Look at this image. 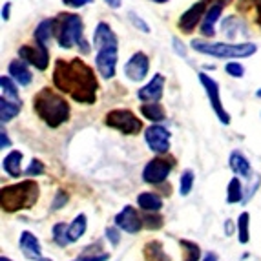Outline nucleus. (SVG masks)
<instances>
[{
    "label": "nucleus",
    "instance_id": "nucleus-1",
    "mask_svg": "<svg viewBox=\"0 0 261 261\" xmlns=\"http://www.w3.org/2000/svg\"><path fill=\"white\" fill-rule=\"evenodd\" d=\"M53 84L59 92L68 93L81 105H93L97 100L99 81L92 66L83 59H57L53 66Z\"/></svg>",
    "mask_w": 261,
    "mask_h": 261
},
{
    "label": "nucleus",
    "instance_id": "nucleus-2",
    "mask_svg": "<svg viewBox=\"0 0 261 261\" xmlns=\"http://www.w3.org/2000/svg\"><path fill=\"white\" fill-rule=\"evenodd\" d=\"M33 108L37 115L42 119L49 128H59L70 119V105L68 100L57 93L51 88H42L33 99Z\"/></svg>",
    "mask_w": 261,
    "mask_h": 261
},
{
    "label": "nucleus",
    "instance_id": "nucleus-3",
    "mask_svg": "<svg viewBox=\"0 0 261 261\" xmlns=\"http://www.w3.org/2000/svg\"><path fill=\"white\" fill-rule=\"evenodd\" d=\"M37 201H39V185L31 179L11 187H4L0 192V206L4 212L9 214L31 208Z\"/></svg>",
    "mask_w": 261,
    "mask_h": 261
},
{
    "label": "nucleus",
    "instance_id": "nucleus-4",
    "mask_svg": "<svg viewBox=\"0 0 261 261\" xmlns=\"http://www.w3.org/2000/svg\"><path fill=\"white\" fill-rule=\"evenodd\" d=\"M190 46L197 53L216 57V59H247L257 51V46L252 42H208L203 39H194Z\"/></svg>",
    "mask_w": 261,
    "mask_h": 261
},
{
    "label": "nucleus",
    "instance_id": "nucleus-5",
    "mask_svg": "<svg viewBox=\"0 0 261 261\" xmlns=\"http://www.w3.org/2000/svg\"><path fill=\"white\" fill-rule=\"evenodd\" d=\"M55 39L59 46L70 49L73 46H81L84 42V22L77 13H59L53 18Z\"/></svg>",
    "mask_w": 261,
    "mask_h": 261
},
{
    "label": "nucleus",
    "instance_id": "nucleus-6",
    "mask_svg": "<svg viewBox=\"0 0 261 261\" xmlns=\"http://www.w3.org/2000/svg\"><path fill=\"white\" fill-rule=\"evenodd\" d=\"M105 124L113 130H119L124 135H135L143 130V122L141 119L135 117V113L130 110H112V112L106 113Z\"/></svg>",
    "mask_w": 261,
    "mask_h": 261
},
{
    "label": "nucleus",
    "instance_id": "nucleus-7",
    "mask_svg": "<svg viewBox=\"0 0 261 261\" xmlns=\"http://www.w3.org/2000/svg\"><path fill=\"white\" fill-rule=\"evenodd\" d=\"M197 77H199V83H201V86H203V90H205L206 97H208V102H210V106H212L214 113L218 115V119L223 122V124H230V113L226 112L225 106H223V102H221L218 81H214V79L210 77L208 73H205V71L197 73Z\"/></svg>",
    "mask_w": 261,
    "mask_h": 261
},
{
    "label": "nucleus",
    "instance_id": "nucleus-8",
    "mask_svg": "<svg viewBox=\"0 0 261 261\" xmlns=\"http://www.w3.org/2000/svg\"><path fill=\"white\" fill-rule=\"evenodd\" d=\"M18 57H20L22 61H26L28 64L33 66V68H37L39 71L48 70V66H49L48 44L37 42L35 46L24 44V46H20V48H18Z\"/></svg>",
    "mask_w": 261,
    "mask_h": 261
},
{
    "label": "nucleus",
    "instance_id": "nucleus-9",
    "mask_svg": "<svg viewBox=\"0 0 261 261\" xmlns=\"http://www.w3.org/2000/svg\"><path fill=\"white\" fill-rule=\"evenodd\" d=\"M174 168V161L172 159H165V157H157L148 161V165L143 170V179L150 185H161L168 179L170 172Z\"/></svg>",
    "mask_w": 261,
    "mask_h": 261
},
{
    "label": "nucleus",
    "instance_id": "nucleus-10",
    "mask_svg": "<svg viewBox=\"0 0 261 261\" xmlns=\"http://www.w3.org/2000/svg\"><path fill=\"white\" fill-rule=\"evenodd\" d=\"M206 9H208V2H206V0H199L196 4H192L190 8L179 17L177 28L183 31V33H187V35L194 33V30H196L197 26H201V20L205 17Z\"/></svg>",
    "mask_w": 261,
    "mask_h": 261
},
{
    "label": "nucleus",
    "instance_id": "nucleus-11",
    "mask_svg": "<svg viewBox=\"0 0 261 261\" xmlns=\"http://www.w3.org/2000/svg\"><path fill=\"white\" fill-rule=\"evenodd\" d=\"M117 61H119V48H102L97 49L95 55V66L100 77L113 79L117 71Z\"/></svg>",
    "mask_w": 261,
    "mask_h": 261
},
{
    "label": "nucleus",
    "instance_id": "nucleus-12",
    "mask_svg": "<svg viewBox=\"0 0 261 261\" xmlns=\"http://www.w3.org/2000/svg\"><path fill=\"white\" fill-rule=\"evenodd\" d=\"M148 148L155 153H166L170 150V132L161 124H152L144 132Z\"/></svg>",
    "mask_w": 261,
    "mask_h": 261
},
{
    "label": "nucleus",
    "instance_id": "nucleus-13",
    "mask_svg": "<svg viewBox=\"0 0 261 261\" xmlns=\"http://www.w3.org/2000/svg\"><path fill=\"white\" fill-rule=\"evenodd\" d=\"M148 71H150V59H148V55L143 51L134 53L126 61V64H124V75H126L130 81H134V83L143 81V79L148 75Z\"/></svg>",
    "mask_w": 261,
    "mask_h": 261
},
{
    "label": "nucleus",
    "instance_id": "nucleus-14",
    "mask_svg": "<svg viewBox=\"0 0 261 261\" xmlns=\"http://www.w3.org/2000/svg\"><path fill=\"white\" fill-rule=\"evenodd\" d=\"M115 225L121 228V230L128 232V234H137V232L143 228V218H139V214L134 206L126 205L121 212L115 216Z\"/></svg>",
    "mask_w": 261,
    "mask_h": 261
},
{
    "label": "nucleus",
    "instance_id": "nucleus-15",
    "mask_svg": "<svg viewBox=\"0 0 261 261\" xmlns=\"http://www.w3.org/2000/svg\"><path fill=\"white\" fill-rule=\"evenodd\" d=\"M165 93V77L161 73H155L150 83L137 90V99L143 102H159Z\"/></svg>",
    "mask_w": 261,
    "mask_h": 261
},
{
    "label": "nucleus",
    "instance_id": "nucleus-16",
    "mask_svg": "<svg viewBox=\"0 0 261 261\" xmlns=\"http://www.w3.org/2000/svg\"><path fill=\"white\" fill-rule=\"evenodd\" d=\"M93 46L95 49L102 48H119V39L108 22H99L93 31Z\"/></svg>",
    "mask_w": 261,
    "mask_h": 261
},
{
    "label": "nucleus",
    "instance_id": "nucleus-17",
    "mask_svg": "<svg viewBox=\"0 0 261 261\" xmlns=\"http://www.w3.org/2000/svg\"><path fill=\"white\" fill-rule=\"evenodd\" d=\"M223 9H225V6L208 4L205 17L201 20V35L205 37V39H212L214 37V33H216V24H218L219 18H221Z\"/></svg>",
    "mask_w": 261,
    "mask_h": 261
},
{
    "label": "nucleus",
    "instance_id": "nucleus-18",
    "mask_svg": "<svg viewBox=\"0 0 261 261\" xmlns=\"http://www.w3.org/2000/svg\"><path fill=\"white\" fill-rule=\"evenodd\" d=\"M8 73L9 77L13 79L18 86H30L31 81H33V75H31L30 66H28L26 61L22 59H15V61L9 62L8 66Z\"/></svg>",
    "mask_w": 261,
    "mask_h": 261
},
{
    "label": "nucleus",
    "instance_id": "nucleus-19",
    "mask_svg": "<svg viewBox=\"0 0 261 261\" xmlns=\"http://www.w3.org/2000/svg\"><path fill=\"white\" fill-rule=\"evenodd\" d=\"M20 248L22 252H24V256L28 257V259H40V254H42V248H40V243L39 240H37L35 236L31 234V232H22L20 234Z\"/></svg>",
    "mask_w": 261,
    "mask_h": 261
},
{
    "label": "nucleus",
    "instance_id": "nucleus-20",
    "mask_svg": "<svg viewBox=\"0 0 261 261\" xmlns=\"http://www.w3.org/2000/svg\"><path fill=\"white\" fill-rule=\"evenodd\" d=\"M230 168L232 172H234L236 175H241V177H250V174H252V168H250V163H248V159L243 155L241 152H232L230 153Z\"/></svg>",
    "mask_w": 261,
    "mask_h": 261
},
{
    "label": "nucleus",
    "instance_id": "nucleus-21",
    "mask_svg": "<svg viewBox=\"0 0 261 261\" xmlns=\"http://www.w3.org/2000/svg\"><path fill=\"white\" fill-rule=\"evenodd\" d=\"M137 205L144 212H159L163 208V199L152 192H143L137 196Z\"/></svg>",
    "mask_w": 261,
    "mask_h": 261
},
{
    "label": "nucleus",
    "instance_id": "nucleus-22",
    "mask_svg": "<svg viewBox=\"0 0 261 261\" xmlns=\"http://www.w3.org/2000/svg\"><path fill=\"white\" fill-rule=\"evenodd\" d=\"M144 259L146 261H170L168 254L165 252V247H163L161 241H148L143 248Z\"/></svg>",
    "mask_w": 261,
    "mask_h": 261
},
{
    "label": "nucleus",
    "instance_id": "nucleus-23",
    "mask_svg": "<svg viewBox=\"0 0 261 261\" xmlns=\"http://www.w3.org/2000/svg\"><path fill=\"white\" fill-rule=\"evenodd\" d=\"M51 37H55V28H53V18H46L35 28L33 31V39L35 42L40 44H48L51 40Z\"/></svg>",
    "mask_w": 261,
    "mask_h": 261
},
{
    "label": "nucleus",
    "instance_id": "nucleus-24",
    "mask_svg": "<svg viewBox=\"0 0 261 261\" xmlns=\"http://www.w3.org/2000/svg\"><path fill=\"white\" fill-rule=\"evenodd\" d=\"M18 113H20V102H15V100H8L6 97H0V121H2V124L15 119Z\"/></svg>",
    "mask_w": 261,
    "mask_h": 261
},
{
    "label": "nucleus",
    "instance_id": "nucleus-25",
    "mask_svg": "<svg viewBox=\"0 0 261 261\" xmlns=\"http://www.w3.org/2000/svg\"><path fill=\"white\" fill-rule=\"evenodd\" d=\"M141 113L144 115V119H148L152 122H163L166 119L165 108L159 102H144L141 106Z\"/></svg>",
    "mask_w": 261,
    "mask_h": 261
},
{
    "label": "nucleus",
    "instance_id": "nucleus-26",
    "mask_svg": "<svg viewBox=\"0 0 261 261\" xmlns=\"http://www.w3.org/2000/svg\"><path fill=\"white\" fill-rule=\"evenodd\" d=\"M20 163H22V153L18 150H13L9 152L8 155L4 157V170L8 172V175L11 177H20Z\"/></svg>",
    "mask_w": 261,
    "mask_h": 261
},
{
    "label": "nucleus",
    "instance_id": "nucleus-27",
    "mask_svg": "<svg viewBox=\"0 0 261 261\" xmlns=\"http://www.w3.org/2000/svg\"><path fill=\"white\" fill-rule=\"evenodd\" d=\"M86 228H88V218L84 216V214H79L77 218L71 221V225H70V240H71V243L73 241H77V240H81L84 236V232H86Z\"/></svg>",
    "mask_w": 261,
    "mask_h": 261
},
{
    "label": "nucleus",
    "instance_id": "nucleus-28",
    "mask_svg": "<svg viewBox=\"0 0 261 261\" xmlns=\"http://www.w3.org/2000/svg\"><path fill=\"white\" fill-rule=\"evenodd\" d=\"M0 88H2V97H6L8 100H15V102H20L18 100V90L15 81L9 75H2L0 77Z\"/></svg>",
    "mask_w": 261,
    "mask_h": 261
},
{
    "label": "nucleus",
    "instance_id": "nucleus-29",
    "mask_svg": "<svg viewBox=\"0 0 261 261\" xmlns=\"http://www.w3.org/2000/svg\"><path fill=\"white\" fill-rule=\"evenodd\" d=\"M238 240L241 245H247L250 241V214L243 212L238 219Z\"/></svg>",
    "mask_w": 261,
    "mask_h": 261
},
{
    "label": "nucleus",
    "instance_id": "nucleus-30",
    "mask_svg": "<svg viewBox=\"0 0 261 261\" xmlns=\"http://www.w3.org/2000/svg\"><path fill=\"white\" fill-rule=\"evenodd\" d=\"M243 188H241V181L240 177H232V181L228 183V188H226V201L230 205H236L243 201Z\"/></svg>",
    "mask_w": 261,
    "mask_h": 261
},
{
    "label": "nucleus",
    "instance_id": "nucleus-31",
    "mask_svg": "<svg viewBox=\"0 0 261 261\" xmlns=\"http://www.w3.org/2000/svg\"><path fill=\"white\" fill-rule=\"evenodd\" d=\"M70 226H66V223H57L53 226V241H55L59 247H66V245H70Z\"/></svg>",
    "mask_w": 261,
    "mask_h": 261
},
{
    "label": "nucleus",
    "instance_id": "nucleus-32",
    "mask_svg": "<svg viewBox=\"0 0 261 261\" xmlns=\"http://www.w3.org/2000/svg\"><path fill=\"white\" fill-rule=\"evenodd\" d=\"M93 248H95V245L84 248V252L79 256V261H108L110 259V254L102 252V247H99L97 250H93Z\"/></svg>",
    "mask_w": 261,
    "mask_h": 261
},
{
    "label": "nucleus",
    "instance_id": "nucleus-33",
    "mask_svg": "<svg viewBox=\"0 0 261 261\" xmlns=\"http://www.w3.org/2000/svg\"><path fill=\"white\" fill-rule=\"evenodd\" d=\"M221 26H223V33H225L226 39H234V37L238 35V30L243 28V22L238 17H228L223 20Z\"/></svg>",
    "mask_w": 261,
    "mask_h": 261
},
{
    "label": "nucleus",
    "instance_id": "nucleus-34",
    "mask_svg": "<svg viewBox=\"0 0 261 261\" xmlns=\"http://www.w3.org/2000/svg\"><path fill=\"white\" fill-rule=\"evenodd\" d=\"M179 243H181V247L185 248V261H199V257H201L199 245L194 243V241H188V240H181Z\"/></svg>",
    "mask_w": 261,
    "mask_h": 261
},
{
    "label": "nucleus",
    "instance_id": "nucleus-35",
    "mask_svg": "<svg viewBox=\"0 0 261 261\" xmlns=\"http://www.w3.org/2000/svg\"><path fill=\"white\" fill-rule=\"evenodd\" d=\"M192 188H194V172L185 170L181 174V181H179V192H181V196H188Z\"/></svg>",
    "mask_w": 261,
    "mask_h": 261
},
{
    "label": "nucleus",
    "instance_id": "nucleus-36",
    "mask_svg": "<svg viewBox=\"0 0 261 261\" xmlns=\"http://www.w3.org/2000/svg\"><path fill=\"white\" fill-rule=\"evenodd\" d=\"M143 223L146 228L150 230H159L163 226V218L159 214H153V212H146V216L143 218Z\"/></svg>",
    "mask_w": 261,
    "mask_h": 261
},
{
    "label": "nucleus",
    "instance_id": "nucleus-37",
    "mask_svg": "<svg viewBox=\"0 0 261 261\" xmlns=\"http://www.w3.org/2000/svg\"><path fill=\"white\" fill-rule=\"evenodd\" d=\"M128 20L134 24L135 30H139L143 31V33H150V26H148V22L144 20L143 17H139V15L135 13V11H128Z\"/></svg>",
    "mask_w": 261,
    "mask_h": 261
},
{
    "label": "nucleus",
    "instance_id": "nucleus-38",
    "mask_svg": "<svg viewBox=\"0 0 261 261\" xmlns=\"http://www.w3.org/2000/svg\"><path fill=\"white\" fill-rule=\"evenodd\" d=\"M225 71L230 75V77H234V79H241L245 75L243 64H241V62H236V61L228 62V64L225 66Z\"/></svg>",
    "mask_w": 261,
    "mask_h": 261
},
{
    "label": "nucleus",
    "instance_id": "nucleus-39",
    "mask_svg": "<svg viewBox=\"0 0 261 261\" xmlns=\"http://www.w3.org/2000/svg\"><path fill=\"white\" fill-rule=\"evenodd\" d=\"M44 172H46V168H44V163L39 161V159H33V161H31V165L26 168V175H31V177L42 175Z\"/></svg>",
    "mask_w": 261,
    "mask_h": 261
},
{
    "label": "nucleus",
    "instance_id": "nucleus-40",
    "mask_svg": "<svg viewBox=\"0 0 261 261\" xmlns=\"http://www.w3.org/2000/svg\"><path fill=\"white\" fill-rule=\"evenodd\" d=\"M68 199H70V196H68V192L59 190V192L55 194V199H53V203H51V208H53V210H61L62 206H66Z\"/></svg>",
    "mask_w": 261,
    "mask_h": 261
},
{
    "label": "nucleus",
    "instance_id": "nucleus-41",
    "mask_svg": "<svg viewBox=\"0 0 261 261\" xmlns=\"http://www.w3.org/2000/svg\"><path fill=\"white\" fill-rule=\"evenodd\" d=\"M106 240L113 245V247H117L119 241H121V232H119V226H108L106 228Z\"/></svg>",
    "mask_w": 261,
    "mask_h": 261
},
{
    "label": "nucleus",
    "instance_id": "nucleus-42",
    "mask_svg": "<svg viewBox=\"0 0 261 261\" xmlns=\"http://www.w3.org/2000/svg\"><path fill=\"white\" fill-rule=\"evenodd\" d=\"M92 2L93 0H62V4L71 9H81V8H84V6L92 4Z\"/></svg>",
    "mask_w": 261,
    "mask_h": 261
},
{
    "label": "nucleus",
    "instance_id": "nucleus-43",
    "mask_svg": "<svg viewBox=\"0 0 261 261\" xmlns=\"http://www.w3.org/2000/svg\"><path fill=\"white\" fill-rule=\"evenodd\" d=\"M172 44H174V51L177 53L179 57H187V46H185V44L181 42V40H179L177 37H174Z\"/></svg>",
    "mask_w": 261,
    "mask_h": 261
},
{
    "label": "nucleus",
    "instance_id": "nucleus-44",
    "mask_svg": "<svg viewBox=\"0 0 261 261\" xmlns=\"http://www.w3.org/2000/svg\"><path fill=\"white\" fill-rule=\"evenodd\" d=\"M9 146H11V139L8 137V132L2 128V130H0V148L6 150V148H9Z\"/></svg>",
    "mask_w": 261,
    "mask_h": 261
},
{
    "label": "nucleus",
    "instance_id": "nucleus-45",
    "mask_svg": "<svg viewBox=\"0 0 261 261\" xmlns=\"http://www.w3.org/2000/svg\"><path fill=\"white\" fill-rule=\"evenodd\" d=\"M9 15H11V2H6L2 6V20H9Z\"/></svg>",
    "mask_w": 261,
    "mask_h": 261
},
{
    "label": "nucleus",
    "instance_id": "nucleus-46",
    "mask_svg": "<svg viewBox=\"0 0 261 261\" xmlns=\"http://www.w3.org/2000/svg\"><path fill=\"white\" fill-rule=\"evenodd\" d=\"M254 8H256V22L261 28V0H254Z\"/></svg>",
    "mask_w": 261,
    "mask_h": 261
},
{
    "label": "nucleus",
    "instance_id": "nucleus-47",
    "mask_svg": "<svg viewBox=\"0 0 261 261\" xmlns=\"http://www.w3.org/2000/svg\"><path fill=\"white\" fill-rule=\"evenodd\" d=\"M105 2H106V6L112 9H119L122 6V0H105Z\"/></svg>",
    "mask_w": 261,
    "mask_h": 261
},
{
    "label": "nucleus",
    "instance_id": "nucleus-48",
    "mask_svg": "<svg viewBox=\"0 0 261 261\" xmlns=\"http://www.w3.org/2000/svg\"><path fill=\"white\" fill-rule=\"evenodd\" d=\"M208 4H219V6H228V4H232V0H206Z\"/></svg>",
    "mask_w": 261,
    "mask_h": 261
},
{
    "label": "nucleus",
    "instance_id": "nucleus-49",
    "mask_svg": "<svg viewBox=\"0 0 261 261\" xmlns=\"http://www.w3.org/2000/svg\"><path fill=\"white\" fill-rule=\"evenodd\" d=\"M203 261H218V256H216L214 252H208V254L205 256V259H203Z\"/></svg>",
    "mask_w": 261,
    "mask_h": 261
},
{
    "label": "nucleus",
    "instance_id": "nucleus-50",
    "mask_svg": "<svg viewBox=\"0 0 261 261\" xmlns=\"http://www.w3.org/2000/svg\"><path fill=\"white\" fill-rule=\"evenodd\" d=\"M232 230H234V228H232V223H230V221H226V223H225V232H226V236L232 234Z\"/></svg>",
    "mask_w": 261,
    "mask_h": 261
},
{
    "label": "nucleus",
    "instance_id": "nucleus-51",
    "mask_svg": "<svg viewBox=\"0 0 261 261\" xmlns=\"http://www.w3.org/2000/svg\"><path fill=\"white\" fill-rule=\"evenodd\" d=\"M152 2H155V4H166L168 0H152Z\"/></svg>",
    "mask_w": 261,
    "mask_h": 261
},
{
    "label": "nucleus",
    "instance_id": "nucleus-52",
    "mask_svg": "<svg viewBox=\"0 0 261 261\" xmlns=\"http://www.w3.org/2000/svg\"><path fill=\"white\" fill-rule=\"evenodd\" d=\"M256 97H257V99H261V88L256 92Z\"/></svg>",
    "mask_w": 261,
    "mask_h": 261
},
{
    "label": "nucleus",
    "instance_id": "nucleus-53",
    "mask_svg": "<svg viewBox=\"0 0 261 261\" xmlns=\"http://www.w3.org/2000/svg\"><path fill=\"white\" fill-rule=\"evenodd\" d=\"M37 261H53V259H49V257H40V259H37Z\"/></svg>",
    "mask_w": 261,
    "mask_h": 261
},
{
    "label": "nucleus",
    "instance_id": "nucleus-54",
    "mask_svg": "<svg viewBox=\"0 0 261 261\" xmlns=\"http://www.w3.org/2000/svg\"><path fill=\"white\" fill-rule=\"evenodd\" d=\"M0 261H11V259H8L6 256H2V257H0Z\"/></svg>",
    "mask_w": 261,
    "mask_h": 261
},
{
    "label": "nucleus",
    "instance_id": "nucleus-55",
    "mask_svg": "<svg viewBox=\"0 0 261 261\" xmlns=\"http://www.w3.org/2000/svg\"><path fill=\"white\" fill-rule=\"evenodd\" d=\"M77 261H79V259H77Z\"/></svg>",
    "mask_w": 261,
    "mask_h": 261
}]
</instances>
